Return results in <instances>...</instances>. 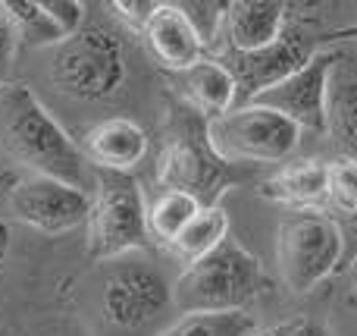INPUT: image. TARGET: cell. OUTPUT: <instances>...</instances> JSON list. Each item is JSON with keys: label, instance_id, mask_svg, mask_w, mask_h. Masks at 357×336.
Returning <instances> with one entry per match:
<instances>
[{"label": "cell", "instance_id": "cell-1", "mask_svg": "<svg viewBox=\"0 0 357 336\" xmlns=\"http://www.w3.org/2000/svg\"><path fill=\"white\" fill-rule=\"evenodd\" d=\"M0 154L31 176H50L85 189L79 142L25 82H6L0 88Z\"/></svg>", "mask_w": 357, "mask_h": 336}, {"label": "cell", "instance_id": "cell-2", "mask_svg": "<svg viewBox=\"0 0 357 336\" xmlns=\"http://www.w3.org/2000/svg\"><path fill=\"white\" fill-rule=\"evenodd\" d=\"M266 293V274L257 255L226 239L220 249L185 264L173 283V305L191 312H245Z\"/></svg>", "mask_w": 357, "mask_h": 336}, {"label": "cell", "instance_id": "cell-3", "mask_svg": "<svg viewBox=\"0 0 357 336\" xmlns=\"http://www.w3.org/2000/svg\"><path fill=\"white\" fill-rule=\"evenodd\" d=\"M47 79L73 101H110L126 82V44L119 31L100 22H85L73 38L50 48Z\"/></svg>", "mask_w": 357, "mask_h": 336}, {"label": "cell", "instance_id": "cell-4", "mask_svg": "<svg viewBox=\"0 0 357 336\" xmlns=\"http://www.w3.org/2000/svg\"><path fill=\"white\" fill-rule=\"evenodd\" d=\"M88 261H116L148 249V201L132 173L98 170L88 207Z\"/></svg>", "mask_w": 357, "mask_h": 336}, {"label": "cell", "instance_id": "cell-5", "mask_svg": "<svg viewBox=\"0 0 357 336\" xmlns=\"http://www.w3.org/2000/svg\"><path fill=\"white\" fill-rule=\"evenodd\" d=\"M157 182L173 192H185L201 207L220 205L222 192L238 182V170L216 157L207 142V119L188 107L176 119L167 145L157 161Z\"/></svg>", "mask_w": 357, "mask_h": 336}, {"label": "cell", "instance_id": "cell-6", "mask_svg": "<svg viewBox=\"0 0 357 336\" xmlns=\"http://www.w3.org/2000/svg\"><path fill=\"white\" fill-rule=\"evenodd\" d=\"M276 264L289 293H314L342 268L339 220L326 211H291L279 224Z\"/></svg>", "mask_w": 357, "mask_h": 336}, {"label": "cell", "instance_id": "cell-7", "mask_svg": "<svg viewBox=\"0 0 357 336\" xmlns=\"http://www.w3.org/2000/svg\"><path fill=\"white\" fill-rule=\"evenodd\" d=\"M207 142L229 167L285 163L301 145V129L264 104H241L207 123Z\"/></svg>", "mask_w": 357, "mask_h": 336}, {"label": "cell", "instance_id": "cell-8", "mask_svg": "<svg viewBox=\"0 0 357 336\" xmlns=\"http://www.w3.org/2000/svg\"><path fill=\"white\" fill-rule=\"evenodd\" d=\"M173 308V283L154 261L135 251L110 261L100 283V314L107 327L142 333Z\"/></svg>", "mask_w": 357, "mask_h": 336}, {"label": "cell", "instance_id": "cell-9", "mask_svg": "<svg viewBox=\"0 0 357 336\" xmlns=\"http://www.w3.org/2000/svg\"><path fill=\"white\" fill-rule=\"evenodd\" d=\"M320 44L314 35L301 29V25H285V31L279 35V41H273L270 48L254 50V54H232L222 50L216 60L232 73L235 88H238V107L251 104L257 94H264L266 88L279 85L282 79H289L291 73L310 63L320 54Z\"/></svg>", "mask_w": 357, "mask_h": 336}, {"label": "cell", "instance_id": "cell-10", "mask_svg": "<svg viewBox=\"0 0 357 336\" xmlns=\"http://www.w3.org/2000/svg\"><path fill=\"white\" fill-rule=\"evenodd\" d=\"M6 205L19 224L31 226L44 236H63V233H73L88 224L91 198L79 186L29 173L10 189Z\"/></svg>", "mask_w": 357, "mask_h": 336}, {"label": "cell", "instance_id": "cell-11", "mask_svg": "<svg viewBox=\"0 0 357 336\" xmlns=\"http://www.w3.org/2000/svg\"><path fill=\"white\" fill-rule=\"evenodd\" d=\"M335 63H339L335 50H320L298 73H291L279 85L266 88L264 94H257L254 104H264L270 110L282 113L301 132L304 129L326 132V94H329V82H333V73H335Z\"/></svg>", "mask_w": 357, "mask_h": 336}, {"label": "cell", "instance_id": "cell-12", "mask_svg": "<svg viewBox=\"0 0 357 336\" xmlns=\"http://www.w3.org/2000/svg\"><path fill=\"white\" fill-rule=\"evenodd\" d=\"M142 41L151 60L169 75L185 73L207 57V44L201 41L191 19L185 16L182 3H157L142 29Z\"/></svg>", "mask_w": 357, "mask_h": 336}, {"label": "cell", "instance_id": "cell-13", "mask_svg": "<svg viewBox=\"0 0 357 336\" xmlns=\"http://www.w3.org/2000/svg\"><path fill=\"white\" fill-rule=\"evenodd\" d=\"M85 163L104 173H132L148 154V132L129 117H107L88 126L79 142Z\"/></svg>", "mask_w": 357, "mask_h": 336}, {"label": "cell", "instance_id": "cell-14", "mask_svg": "<svg viewBox=\"0 0 357 336\" xmlns=\"http://www.w3.org/2000/svg\"><path fill=\"white\" fill-rule=\"evenodd\" d=\"M289 6L282 0H232L226 3L222 31L226 50L232 54H254V50L270 48L285 31Z\"/></svg>", "mask_w": 357, "mask_h": 336}, {"label": "cell", "instance_id": "cell-15", "mask_svg": "<svg viewBox=\"0 0 357 336\" xmlns=\"http://www.w3.org/2000/svg\"><path fill=\"white\" fill-rule=\"evenodd\" d=\"M169 79H173V92L182 98V104L207 123L238 107L235 79L216 57H204L201 63H195L185 73L169 75Z\"/></svg>", "mask_w": 357, "mask_h": 336}, {"label": "cell", "instance_id": "cell-16", "mask_svg": "<svg viewBox=\"0 0 357 336\" xmlns=\"http://www.w3.org/2000/svg\"><path fill=\"white\" fill-rule=\"evenodd\" d=\"M257 195L266 201L285 205L291 211H326L329 195V161L285 163L257 186Z\"/></svg>", "mask_w": 357, "mask_h": 336}, {"label": "cell", "instance_id": "cell-17", "mask_svg": "<svg viewBox=\"0 0 357 336\" xmlns=\"http://www.w3.org/2000/svg\"><path fill=\"white\" fill-rule=\"evenodd\" d=\"M0 16L16 41L29 48H56L66 41V31L56 25L44 0H0Z\"/></svg>", "mask_w": 357, "mask_h": 336}, {"label": "cell", "instance_id": "cell-18", "mask_svg": "<svg viewBox=\"0 0 357 336\" xmlns=\"http://www.w3.org/2000/svg\"><path fill=\"white\" fill-rule=\"evenodd\" d=\"M326 136L342 151V157L357 161V75H342L329 82Z\"/></svg>", "mask_w": 357, "mask_h": 336}, {"label": "cell", "instance_id": "cell-19", "mask_svg": "<svg viewBox=\"0 0 357 336\" xmlns=\"http://www.w3.org/2000/svg\"><path fill=\"white\" fill-rule=\"evenodd\" d=\"M226 239H229V214L222 211V205H213V207H201L191 217V224L173 239L169 251L178 261L191 264L197 258L210 255L213 249H220Z\"/></svg>", "mask_w": 357, "mask_h": 336}, {"label": "cell", "instance_id": "cell-20", "mask_svg": "<svg viewBox=\"0 0 357 336\" xmlns=\"http://www.w3.org/2000/svg\"><path fill=\"white\" fill-rule=\"evenodd\" d=\"M197 211H201V205H197L191 195L163 189V192L148 205V233H151V239H154L157 245H163V249H169L173 239L191 224V217H195Z\"/></svg>", "mask_w": 357, "mask_h": 336}, {"label": "cell", "instance_id": "cell-21", "mask_svg": "<svg viewBox=\"0 0 357 336\" xmlns=\"http://www.w3.org/2000/svg\"><path fill=\"white\" fill-rule=\"evenodd\" d=\"M257 324L248 312H191L157 336H254Z\"/></svg>", "mask_w": 357, "mask_h": 336}, {"label": "cell", "instance_id": "cell-22", "mask_svg": "<svg viewBox=\"0 0 357 336\" xmlns=\"http://www.w3.org/2000/svg\"><path fill=\"white\" fill-rule=\"evenodd\" d=\"M326 207H333L339 217L357 214V161L354 157H335L329 161V195Z\"/></svg>", "mask_w": 357, "mask_h": 336}, {"label": "cell", "instance_id": "cell-23", "mask_svg": "<svg viewBox=\"0 0 357 336\" xmlns=\"http://www.w3.org/2000/svg\"><path fill=\"white\" fill-rule=\"evenodd\" d=\"M185 16L191 19L195 31L201 35L204 44H213L222 31V19H226V3H216V0H188L182 3Z\"/></svg>", "mask_w": 357, "mask_h": 336}, {"label": "cell", "instance_id": "cell-24", "mask_svg": "<svg viewBox=\"0 0 357 336\" xmlns=\"http://www.w3.org/2000/svg\"><path fill=\"white\" fill-rule=\"evenodd\" d=\"M254 336H333L329 327L320 318H310V314H295V318H285L270 324L266 330L254 333Z\"/></svg>", "mask_w": 357, "mask_h": 336}, {"label": "cell", "instance_id": "cell-25", "mask_svg": "<svg viewBox=\"0 0 357 336\" xmlns=\"http://www.w3.org/2000/svg\"><path fill=\"white\" fill-rule=\"evenodd\" d=\"M154 6H157L154 0H113L110 10L116 13V16L123 19L132 31H138V35H142V29H144V22L151 19Z\"/></svg>", "mask_w": 357, "mask_h": 336}, {"label": "cell", "instance_id": "cell-26", "mask_svg": "<svg viewBox=\"0 0 357 336\" xmlns=\"http://www.w3.org/2000/svg\"><path fill=\"white\" fill-rule=\"evenodd\" d=\"M339 220V230H342V270H351L357 264V214L351 217H335Z\"/></svg>", "mask_w": 357, "mask_h": 336}, {"label": "cell", "instance_id": "cell-27", "mask_svg": "<svg viewBox=\"0 0 357 336\" xmlns=\"http://www.w3.org/2000/svg\"><path fill=\"white\" fill-rule=\"evenodd\" d=\"M13 54H16V35H13L10 25H6L3 16H0V88L10 82V79H6V73H10Z\"/></svg>", "mask_w": 357, "mask_h": 336}, {"label": "cell", "instance_id": "cell-28", "mask_svg": "<svg viewBox=\"0 0 357 336\" xmlns=\"http://www.w3.org/2000/svg\"><path fill=\"white\" fill-rule=\"evenodd\" d=\"M10 249H13V233H10V224L0 220V264L10 258Z\"/></svg>", "mask_w": 357, "mask_h": 336}, {"label": "cell", "instance_id": "cell-29", "mask_svg": "<svg viewBox=\"0 0 357 336\" xmlns=\"http://www.w3.org/2000/svg\"><path fill=\"white\" fill-rule=\"evenodd\" d=\"M351 283H354V299H357V264L351 268Z\"/></svg>", "mask_w": 357, "mask_h": 336}]
</instances>
